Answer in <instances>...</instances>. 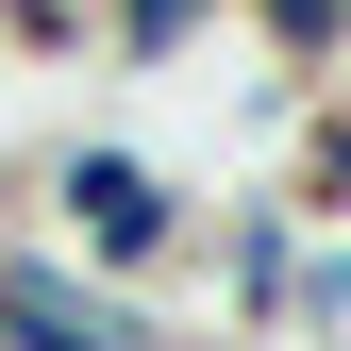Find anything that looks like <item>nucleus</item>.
Masks as SVG:
<instances>
[{"label":"nucleus","instance_id":"nucleus-1","mask_svg":"<svg viewBox=\"0 0 351 351\" xmlns=\"http://www.w3.org/2000/svg\"><path fill=\"white\" fill-rule=\"evenodd\" d=\"M51 217H67V268H101L117 301L201 251V184H184L167 151H117V134H67V151H51Z\"/></svg>","mask_w":351,"mask_h":351},{"label":"nucleus","instance_id":"nucleus-2","mask_svg":"<svg viewBox=\"0 0 351 351\" xmlns=\"http://www.w3.org/2000/svg\"><path fill=\"white\" fill-rule=\"evenodd\" d=\"M0 351H167V335H151L101 268H67V251H17V234H0Z\"/></svg>","mask_w":351,"mask_h":351},{"label":"nucleus","instance_id":"nucleus-3","mask_svg":"<svg viewBox=\"0 0 351 351\" xmlns=\"http://www.w3.org/2000/svg\"><path fill=\"white\" fill-rule=\"evenodd\" d=\"M217 285H234L251 335H285V301H301V217H285V201H217Z\"/></svg>","mask_w":351,"mask_h":351},{"label":"nucleus","instance_id":"nucleus-4","mask_svg":"<svg viewBox=\"0 0 351 351\" xmlns=\"http://www.w3.org/2000/svg\"><path fill=\"white\" fill-rule=\"evenodd\" d=\"M301 234H351V101H301V134H285V184H268Z\"/></svg>","mask_w":351,"mask_h":351},{"label":"nucleus","instance_id":"nucleus-5","mask_svg":"<svg viewBox=\"0 0 351 351\" xmlns=\"http://www.w3.org/2000/svg\"><path fill=\"white\" fill-rule=\"evenodd\" d=\"M234 0H101V67H184Z\"/></svg>","mask_w":351,"mask_h":351},{"label":"nucleus","instance_id":"nucleus-6","mask_svg":"<svg viewBox=\"0 0 351 351\" xmlns=\"http://www.w3.org/2000/svg\"><path fill=\"white\" fill-rule=\"evenodd\" d=\"M251 34L285 51V84H318V67H351V0H234Z\"/></svg>","mask_w":351,"mask_h":351},{"label":"nucleus","instance_id":"nucleus-7","mask_svg":"<svg viewBox=\"0 0 351 351\" xmlns=\"http://www.w3.org/2000/svg\"><path fill=\"white\" fill-rule=\"evenodd\" d=\"M285 335L351 351V234H301V301H285Z\"/></svg>","mask_w":351,"mask_h":351},{"label":"nucleus","instance_id":"nucleus-8","mask_svg":"<svg viewBox=\"0 0 351 351\" xmlns=\"http://www.w3.org/2000/svg\"><path fill=\"white\" fill-rule=\"evenodd\" d=\"M17 51H101V0H0Z\"/></svg>","mask_w":351,"mask_h":351}]
</instances>
